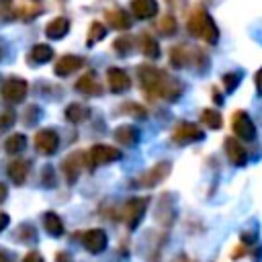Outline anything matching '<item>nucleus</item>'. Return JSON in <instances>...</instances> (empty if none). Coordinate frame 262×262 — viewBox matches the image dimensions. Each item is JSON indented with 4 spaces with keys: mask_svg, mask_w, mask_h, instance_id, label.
I'll return each instance as SVG.
<instances>
[{
    "mask_svg": "<svg viewBox=\"0 0 262 262\" xmlns=\"http://www.w3.org/2000/svg\"><path fill=\"white\" fill-rule=\"evenodd\" d=\"M43 227L49 235H61L63 233V223L57 217V213H53V211H47L43 215Z\"/></svg>",
    "mask_w": 262,
    "mask_h": 262,
    "instance_id": "obj_21",
    "label": "nucleus"
},
{
    "mask_svg": "<svg viewBox=\"0 0 262 262\" xmlns=\"http://www.w3.org/2000/svg\"><path fill=\"white\" fill-rule=\"evenodd\" d=\"M131 10L137 18L145 20V18H151L156 16L158 12V2L156 0H131Z\"/></svg>",
    "mask_w": 262,
    "mask_h": 262,
    "instance_id": "obj_15",
    "label": "nucleus"
},
{
    "mask_svg": "<svg viewBox=\"0 0 262 262\" xmlns=\"http://www.w3.org/2000/svg\"><path fill=\"white\" fill-rule=\"evenodd\" d=\"M6 192H8V190H6V184H2V182H0V203L6 199Z\"/></svg>",
    "mask_w": 262,
    "mask_h": 262,
    "instance_id": "obj_37",
    "label": "nucleus"
},
{
    "mask_svg": "<svg viewBox=\"0 0 262 262\" xmlns=\"http://www.w3.org/2000/svg\"><path fill=\"white\" fill-rule=\"evenodd\" d=\"M201 121H203L205 127H209V129H219L221 123H223L221 115H219L217 111H213V108H205V111L201 113Z\"/></svg>",
    "mask_w": 262,
    "mask_h": 262,
    "instance_id": "obj_25",
    "label": "nucleus"
},
{
    "mask_svg": "<svg viewBox=\"0 0 262 262\" xmlns=\"http://www.w3.org/2000/svg\"><path fill=\"white\" fill-rule=\"evenodd\" d=\"M139 82L149 96H160L166 100H178V96L182 94V86L178 80L170 78L166 72L158 70L156 66H149V63L139 68Z\"/></svg>",
    "mask_w": 262,
    "mask_h": 262,
    "instance_id": "obj_1",
    "label": "nucleus"
},
{
    "mask_svg": "<svg viewBox=\"0 0 262 262\" xmlns=\"http://www.w3.org/2000/svg\"><path fill=\"white\" fill-rule=\"evenodd\" d=\"M254 82H256V90H258V94H262V68L256 72V76H254Z\"/></svg>",
    "mask_w": 262,
    "mask_h": 262,
    "instance_id": "obj_33",
    "label": "nucleus"
},
{
    "mask_svg": "<svg viewBox=\"0 0 262 262\" xmlns=\"http://www.w3.org/2000/svg\"><path fill=\"white\" fill-rule=\"evenodd\" d=\"M131 45H133V39H131V37H119V39L115 41V49H117L119 53H129Z\"/></svg>",
    "mask_w": 262,
    "mask_h": 262,
    "instance_id": "obj_31",
    "label": "nucleus"
},
{
    "mask_svg": "<svg viewBox=\"0 0 262 262\" xmlns=\"http://www.w3.org/2000/svg\"><path fill=\"white\" fill-rule=\"evenodd\" d=\"M158 29H160L162 35H172V33L176 31V18H174L172 14H166V16L160 20Z\"/></svg>",
    "mask_w": 262,
    "mask_h": 262,
    "instance_id": "obj_29",
    "label": "nucleus"
},
{
    "mask_svg": "<svg viewBox=\"0 0 262 262\" xmlns=\"http://www.w3.org/2000/svg\"><path fill=\"white\" fill-rule=\"evenodd\" d=\"M27 90H29V84L20 78H10L2 84V96L6 102H20L27 96Z\"/></svg>",
    "mask_w": 262,
    "mask_h": 262,
    "instance_id": "obj_5",
    "label": "nucleus"
},
{
    "mask_svg": "<svg viewBox=\"0 0 262 262\" xmlns=\"http://www.w3.org/2000/svg\"><path fill=\"white\" fill-rule=\"evenodd\" d=\"M88 115H90V111H88L84 104H78V102H74V104H70V106L66 108V117H68V121H72V123H80V121H84Z\"/></svg>",
    "mask_w": 262,
    "mask_h": 262,
    "instance_id": "obj_24",
    "label": "nucleus"
},
{
    "mask_svg": "<svg viewBox=\"0 0 262 262\" xmlns=\"http://www.w3.org/2000/svg\"><path fill=\"white\" fill-rule=\"evenodd\" d=\"M205 137V131H201L194 123H180L174 133H172V139L180 145H186V143H192V141H201Z\"/></svg>",
    "mask_w": 262,
    "mask_h": 262,
    "instance_id": "obj_6",
    "label": "nucleus"
},
{
    "mask_svg": "<svg viewBox=\"0 0 262 262\" xmlns=\"http://www.w3.org/2000/svg\"><path fill=\"white\" fill-rule=\"evenodd\" d=\"M14 123V113L12 111H6V113H2V117H0V129H6V127H10Z\"/></svg>",
    "mask_w": 262,
    "mask_h": 262,
    "instance_id": "obj_32",
    "label": "nucleus"
},
{
    "mask_svg": "<svg viewBox=\"0 0 262 262\" xmlns=\"http://www.w3.org/2000/svg\"><path fill=\"white\" fill-rule=\"evenodd\" d=\"M35 2H37V0H35Z\"/></svg>",
    "mask_w": 262,
    "mask_h": 262,
    "instance_id": "obj_38",
    "label": "nucleus"
},
{
    "mask_svg": "<svg viewBox=\"0 0 262 262\" xmlns=\"http://www.w3.org/2000/svg\"><path fill=\"white\" fill-rule=\"evenodd\" d=\"M186 29H188L190 35L203 37L207 43H217V39H219V29H217L215 20H213L205 10H196V12L188 18Z\"/></svg>",
    "mask_w": 262,
    "mask_h": 262,
    "instance_id": "obj_2",
    "label": "nucleus"
},
{
    "mask_svg": "<svg viewBox=\"0 0 262 262\" xmlns=\"http://www.w3.org/2000/svg\"><path fill=\"white\" fill-rule=\"evenodd\" d=\"M6 172H8V176H10V180L14 184H23L25 178H27V174H29V162H23V160L10 162L8 168H6Z\"/></svg>",
    "mask_w": 262,
    "mask_h": 262,
    "instance_id": "obj_18",
    "label": "nucleus"
},
{
    "mask_svg": "<svg viewBox=\"0 0 262 262\" xmlns=\"http://www.w3.org/2000/svg\"><path fill=\"white\" fill-rule=\"evenodd\" d=\"M115 137H117V141H119L121 145L131 147V145H135V143H137V139H139V131H137L133 125H123V127H119V129H117Z\"/></svg>",
    "mask_w": 262,
    "mask_h": 262,
    "instance_id": "obj_19",
    "label": "nucleus"
},
{
    "mask_svg": "<svg viewBox=\"0 0 262 262\" xmlns=\"http://www.w3.org/2000/svg\"><path fill=\"white\" fill-rule=\"evenodd\" d=\"M68 31H70V20L66 16H57V18L49 20V25L45 27V35L49 39H61L68 35Z\"/></svg>",
    "mask_w": 262,
    "mask_h": 262,
    "instance_id": "obj_16",
    "label": "nucleus"
},
{
    "mask_svg": "<svg viewBox=\"0 0 262 262\" xmlns=\"http://www.w3.org/2000/svg\"><path fill=\"white\" fill-rule=\"evenodd\" d=\"M106 233L102 231V229H98V227H94V229H88V231H84L82 233V244H84V248L88 250V252H92V254H98V252H102L104 248H106Z\"/></svg>",
    "mask_w": 262,
    "mask_h": 262,
    "instance_id": "obj_9",
    "label": "nucleus"
},
{
    "mask_svg": "<svg viewBox=\"0 0 262 262\" xmlns=\"http://www.w3.org/2000/svg\"><path fill=\"white\" fill-rule=\"evenodd\" d=\"M104 35H106V27H104L102 23L94 20V23L90 25V31H88V45H92V43L100 41Z\"/></svg>",
    "mask_w": 262,
    "mask_h": 262,
    "instance_id": "obj_28",
    "label": "nucleus"
},
{
    "mask_svg": "<svg viewBox=\"0 0 262 262\" xmlns=\"http://www.w3.org/2000/svg\"><path fill=\"white\" fill-rule=\"evenodd\" d=\"M170 174V164L168 162H160V164H156L154 168H149L141 178H139V186H154V184H158V182H162L166 176Z\"/></svg>",
    "mask_w": 262,
    "mask_h": 262,
    "instance_id": "obj_11",
    "label": "nucleus"
},
{
    "mask_svg": "<svg viewBox=\"0 0 262 262\" xmlns=\"http://www.w3.org/2000/svg\"><path fill=\"white\" fill-rule=\"evenodd\" d=\"M76 90H80L82 94H88V96H98L102 92V86L100 82L96 80V74L94 72H88L84 74L78 82H76Z\"/></svg>",
    "mask_w": 262,
    "mask_h": 262,
    "instance_id": "obj_13",
    "label": "nucleus"
},
{
    "mask_svg": "<svg viewBox=\"0 0 262 262\" xmlns=\"http://www.w3.org/2000/svg\"><path fill=\"white\" fill-rule=\"evenodd\" d=\"M239 74L237 72H229V74H223V78H221V82H223V86H225V90L227 92H233L235 90V86L239 84Z\"/></svg>",
    "mask_w": 262,
    "mask_h": 262,
    "instance_id": "obj_30",
    "label": "nucleus"
},
{
    "mask_svg": "<svg viewBox=\"0 0 262 262\" xmlns=\"http://www.w3.org/2000/svg\"><path fill=\"white\" fill-rule=\"evenodd\" d=\"M141 53H143L145 57H149V59H156V57L160 55V45H158V41H156L151 35H147V33L141 35Z\"/></svg>",
    "mask_w": 262,
    "mask_h": 262,
    "instance_id": "obj_22",
    "label": "nucleus"
},
{
    "mask_svg": "<svg viewBox=\"0 0 262 262\" xmlns=\"http://www.w3.org/2000/svg\"><path fill=\"white\" fill-rule=\"evenodd\" d=\"M63 172H66V178H68V182H74V180L78 178V172H80L78 156H70V158L63 162Z\"/></svg>",
    "mask_w": 262,
    "mask_h": 262,
    "instance_id": "obj_27",
    "label": "nucleus"
},
{
    "mask_svg": "<svg viewBox=\"0 0 262 262\" xmlns=\"http://www.w3.org/2000/svg\"><path fill=\"white\" fill-rule=\"evenodd\" d=\"M10 260V254L8 252H4L2 248H0V262H8Z\"/></svg>",
    "mask_w": 262,
    "mask_h": 262,
    "instance_id": "obj_36",
    "label": "nucleus"
},
{
    "mask_svg": "<svg viewBox=\"0 0 262 262\" xmlns=\"http://www.w3.org/2000/svg\"><path fill=\"white\" fill-rule=\"evenodd\" d=\"M8 221H10V219H8V215L0 211V231H2V229H4L6 225H8Z\"/></svg>",
    "mask_w": 262,
    "mask_h": 262,
    "instance_id": "obj_35",
    "label": "nucleus"
},
{
    "mask_svg": "<svg viewBox=\"0 0 262 262\" xmlns=\"http://www.w3.org/2000/svg\"><path fill=\"white\" fill-rule=\"evenodd\" d=\"M23 262H43V258L37 254V252H29L27 256H25V260Z\"/></svg>",
    "mask_w": 262,
    "mask_h": 262,
    "instance_id": "obj_34",
    "label": "nucleus"
},
{
    "mask_svg": "<svg viewBox=\"0 0 262 262\" xmlns=\"http://www.w3.org/2000/svg\"><path fill=\"white\" fill-rule=\"evenodd\" d=\"M104 18L111 27L119 29V31H127L131 29V16L123 10V8H113V10H106L104 12Z\"/></svg>",
    "mask_w": 262,
    "mask_h": 262,
    "instance_id": "obj_14",
    "label": "nucleus"
},
{
    "mask_svg": "<svg viewBox=\"0 0 262 262\" xmlns=\"http://www.w3.org/2000/svg\"><path fill=\"white\" fill-rule=\"evenodd\" d=\"M119 158H121V149L111 147V145H102V143L92 145L90 151H88V162H90L92 166L111 164V162H115V160H119Z\"/></svg>",
    "mask_w": 262,
    "mask_h": 262,
    "instance_id": "obj_3",
    "label": "nucleus"
},
{
    "mask_svg": "<svg viewBox=\"0 0 262 262\" xmlns=\"http://www.w3.org/2000/svg\"><path fill=\"white\" fill-rule=\"evenodd\" d=\"M84 66V59L80 57V55H61L59 59H57V63H55V68H53V72L57 74V76H70V74H74L76 70H80Z\"/></svg>",
    "mask_w": 262,
    "mask_h": 262,
    "instance_id": "obj_12",
    "label": "nucleus"
},
{
    "mask_svg": "<svg viewBox=\"0 0 262 262\" xmlns=\"http://www.w3.org/2000/svg\"><path fill=\"white\" fill-rule=\"evenodd\" d=\"M106 82H108V88L115 94H121V92L129 90V86H131V80H129L127 72H123L121 68H108L106 70Z\"/></svg>",
    "mask_w": 262,
    "mask_h": 262,
    "instance_id": "obj_10",
    "label": "nucleus"
},
{
    "mask_svg": "<svg viewBox=\"0 0 262 262\" xmlns=\"http://www.w3.org/2000/svg\"><path fill=\"white\" fill-rule=\"evenodd\" d=\"M51 57H53V49L49 45H45V43L35 45L31 49V53H29V61L31 63H47Z\"/></svg>",
    "mask_w": 262,
    "mask_h": 262,
    "instance_id": "obj_20",
    "label": "nucleus"
},
{
    "mask_svg": "<svg viewBox=\"0 0 262 262\" xmlns=\"http://www.w3.org/2000/svg\"><path fill=\"white\" fill-rule=\"evenodd\" d=\"M188 51H186V47H174L172 51H170V63L174 66V68H184V66H188Z\"/></svg>",
    "mask_w": 262,
    "mask_h": 262,
    "instance_id": "obj_26",
    "label": "nucleus"
},
{
    "mask_svg": "<svg viewBox=\"0 0 262 262\" xmlns=\"http://www.w3.org/2000/svg\"><path fill=\"white\" fill-rule=\"evenodd\" d=\"M225 154L229 156L231 164H235V166H244L246 164V149L237 143V139H233V137L225 139Z\"/></svg>",
    "mask_w": 262,
    "mask_h": 262,
    "instance_id": "obj_17",
    "label": "nucleus"
},
{
    "mask_svg": "<svg viewBox=\"0 0 262 262\" xmlns=\"http://www.w3.org/2000/svg\"><path fill=\"white\" fill-rule=\"evenodd\" d=\"M35 145H37V149H39L41 154L51 156V154L57 151L59 137H57V133H55L53 129H41V131H37V135H35Z\"/></svg>",
    "mask_w": 262,
    "mask_h": 262,
    "instance_id": "obj_8",
    "label": "nucleus"
},
{
    "mask_svg": "<svg viewBox=\"0 0 262 262\" xmlns=\"http://www.w3.org/2000/svg\"><path fill=\"white\" fill-rule=\"evenodd\" d=\"M233 131L242 139H254L256 137V125L250 119V115L244 113V111L233 113Z\"/></svg>",
    "mask_w": 262,
    "mask_h": 262,
    "instance_id": "obj_7",
    "label": "nucleus"
},
{
    "mask_svg": "<svg viewBox=\"0 0 262 262\" xmlns=\"http://www.w3.org/2000/svg\"><path fill=\"white\" fill-rule=\"evenodd\" d=\"M25 145H27V137H25L23 133H12V135H8L6 141H4V149H6L8 154H18V151L25 149Z\"/></svg>",
    "mask_w": 262,
    "mask_h": 262,
    "instance_id": "obj_23",
    "label": "nucleus"
},
{
    "mask_svg": "<svg viewBox=\"0 0 262 262\" xmlns=\"http://www.w3.org/2000/svg\"><path fill=\"white\" fill-rule=\"evenodd\" d=\"M145 205H147L145 199H131V201L125 203V207H123V219L129 225V229H135L137 227V223L141 221V217L145 213Z\"/></svg>",
    "mask_w": 262,
    "mask_h": 262,
    "instance_id": "obj_4",
    "label": "nucleus"
}]
</instances>
